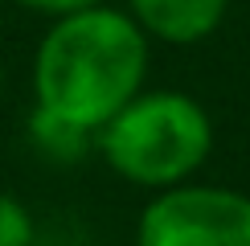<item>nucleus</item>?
<instances>
[{
	"label": "nucleus",
	"instance_id": "f257e3e1",
	"mask_svg": "<svg viewBox=\"0 0 250 246\" xmlns=\"http://www.w3.org/2000/svg\"><path fill=\"white\" fill-rule=\"evenodd\" d=\"M148 33L127 8L90 4L54 17L33 54V99L78 127L99 131L148 78Z\"/></svg>",
	"mask_w": 250,
	"mask_h": 246
},
{
	"label": "nucleus",
	"instance_id": "f03ea898",
	"mask_svg": "<svg viewBox=\"0 0 250 246\" xmlns=\"http://www.w3.org/2000/svg\"><path fill=\"white\" fill-rule=\"evenodd\" d=\"M111 172L135 189H172L197 177L213 152V119L185 90H140L95 131Z\"/></svg>",
	"mask_w": 250,
	"mask_h": 246
},
{
	"label": "nucleus",
	"instance_id": "7ed1b4c3",
	"mask_svg": "<svg viewBox=\"0 0 250 246\" xmlns=\"http://www.w3.org/2000/svg\"><path fill=\"white\" fill-rule=\"evenodd\" d=\"M135 246H250V193L172 184L140 209Z\"/></svg>",
	"mask_w": 250,
	"mask_h": 246
},
{
	"label": "nucleus",
	"instance_id": "20e7f679",
	"mask_svg": "<svg viewBox=\"0 0 250 246\" xmlns=\"http://www.w3.org/2000/svg\"><path fill=\"white\" fill-rule=\"evenodd\" d=\"M127 13L140 29L168 45H197L230 13V0H127Z\"/></svg>",
	"mask_w": 250,
	"mask_h": 246
},
{
	"label": "nucleus",
	"instance_id": "39448f33",
	"mask_svg": "<svg viewBox=\"0 0 250 246\" xmlns=\"http://www.w3.org/2000/svg\"><path fill=\"white\" fill-rule=\"evenodd\" d=\"M29 140H33V148L41 156H49L58 164H74L95 148V131L78 127L74 119L54 115L45 107H33V115H29Z\"/></svg>",
	"mask_w": 250,
	"mask_h": 246
},
{
	"label": "nucleus",
	"instance_id": "423d86ee",
	"mask_svg": "<svg viewBox=\"0 0 250 246\" xmlns=\"http://www.w3.org/2000/svg\"><path fill=\"white\" fill-rule=\"evenodd\" d=\"M33 213L25 209V201L13 197L8 189H0V246H33Z\"/></svg>",
	"mask_w": 250,
	"mask_h": 246
},
{
	"label": "nucleus",
	"instance_id": "0eeeda50",
	"mask_svg": "<svg viewBox=\"0 0 250 246\" xmlns=\"http://www.w3.org/2000/svg\"><path fill=\"white\" fill-rule=\"evenodd\" d=\"M21 8L29 13H41V17H66V13H78V8H90V4H103V0H17Z\"/></svg>",
	"mask_w": 250,
	"mask_h": 246
},
{
	"label": "nucleus",
	"instance_id": "6e6552de",
	"mask_svg": "<svg viewBox=\"0 0 250 246\" xmlns=\"http://www.w3.org/2000/svg\"><path fill=\"white\" fill-rule=\"evenodd\" d=\"M0 90H4V58H0Z\"/></svg>",
	"mask_w": 250,
	"mask_h": 246
},
{
	"label": "nucleus",
	"instance_id": "1a4fd4ad",
	"mask_svg": "<svg viewBox=\"0 0 250 246\" xmlns=\"http://www.w3.org/2000/svg\"><path fill=\"white\" fill-rule=\"evenodd\" d=\"M0 4H4V0H0Z\"/></svg>",
	"mask_w": 250,
	"mask_h": 246
}]
</instances>
